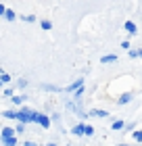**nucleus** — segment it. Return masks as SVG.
<instances>
[{
	"mask_svg": "<svg viewBox=\"0 0 142 146\" xmlns=\"http://www.w3.org/2000/svg\"><path fill=\"white\" fill-rule=\"evenodd\" d=\"M33 113H36V111H29V109L17 111V121H21V123H31V121H33Z\"/></svg>",
	"mask_w": 142,
	"mask_h": 146,
	"instance_id": "1",
	"label": "nucleus"
},
{
	"mask_svg": "<svg viewBox=\"0 0 142 146\" xmlns=\"http://www.w3.org/2000/svg\"><path fill=\"white\" fill-rule=\"evenodd\" d=\"M33 123H40L44 129L50 127V119L46 117V115H40V113H33Z\"/></svg>",
	"mask_w": 142,
	"mask_h": 146,
	"instance_id": "2",
	"label": "nucleus"
},
{
	"mask_svg": "<svg viewBox=\"0 0 142 146\" xmlns=\"http://www.w3.org/2000/svg\"><path fill=\"white\" fill-rule=\"evenodd\" d=\"M82 86H84V79H77V82H73V84H69V86H67V92H77L79 88H82Z\"/></svg>",
	"mask_w": 142,
	"mask_h": 146,
	"instance_id": "3",
	"label": "nucleus"
},
{
	"mask_svg": "<svg viewBox=\"0 0 142 146\" xmlns=\"http://www.w3.org/2000/svg\"><path fill=\"white\" fill-rule=\"evenodd\" d=\"M115 61H117V54H105V56H100V63H105V65L115 63Z\"/></svg>",
	"mask_w": 142,
	"mask_h": 146,
	"instance_id": "4",
	"label": "nucleus"
},
{
	"mask_svg": "<svg viewBox=\"0 0 142 146\" xmlns=\"http://www.w3.org/2000/svg\"><path fill=\"white\" fill-rule=\"evenodd\" d=\"M71 131H73L75 136H82V134H86V125H84V123H79V125H75V127H73Z\"/></svg>",
	"mask_w": 142,
	"mask_h": 146,
	"instance_id": "5",
	"label": "nucleus"
},
{
	"mask_svg": "<svg viewBox=\"0 0 142 146\" xmlns=\"http://www.w3.org/2000/svg\"><path fill=\"white\" fill-rule=\"evenodd\" d=\"M125 31H127V34H136L138 27H136V25H134L132 21H125Z\"/></svg>",
	"mask_w": 142,
	"mask_h": 146,
	"instance_id": "6",
	"label": "nucleus"
},
{
	"mask_svg": "<svg viewBox=\"0 0 142 146\" xmlns=\"http://www.w3.org/2000/svg\"><path fill=\"white\" fill-rule=\"evenodd\" d=\"M130 100H132V94L127 92V94H121V96H119V100H117V102H119V104H127Z\"/></svg>",
	"mask_w": 142,
	"mask_h": 146,
	"instance_id": "7",
	"label": "nucleus"
},
{
	"mask_svg": "<svg viewBox=\"0 0 142 146\" xmlns=\"http://www.w3.org/2000/svg\"><path fill=\"white\" fill-rule=\"evenodd\" d=\"M2 144L4 146H17V138L13 136V138H2Z\"/></svg>",
	"mask_w": 142,
	"mask_h": 146,
	"instance_id": "8",
	"label": "nucleus"
},
{
	"mask_svg": "<svg viewBox=\"0 0 142 146\" xmlns=\"http://www.w3.org/2000/svg\"><path fill=\"white\" fill-rule=\"evenodd\" d=\"M111 127H113V129H123V127H125V123L121 121V119H115V121L111 123Z\"/></svg>",
	"mask_w": 142,
	"mask_h": 146,
	"instance_id": "9",
	"label": "nucleus"
},
{
	"mask_svg": "<svg viewBox=\"0 0 142 146\" xmlns=\"http://www.w3.org/2000/svg\"><path fill=\"white\" fill-rule=\"evenodd\" d=\"M90 115H92V117H107V111H103V109H94V111H90Z\"/></svg>",
	"mask_w": 142,
	"mask_h": 146,
	"instance_id": "10",
	"label": "nucleus"
},
{
	"mask_svg": "<svg viewBox=\"0 0 142 146\" xmlns=\"http://www.w3.org/2000/svg\"><path fill=\"white\" fill-rule=\"evenodd\" d=\"M13 136H15V129H11V127L2 129V138H13Z\"/></svg>",
	"mask_w": 142,
	"mask_h": 146,
	"instance_id": "11",
	"label": "nucleus"
},
{
	"mask_svg": "<svg viewBox=\"0 0 142 146\" xmlns=\"http://www.w3.org/2000/svg\"><path fill=\"white\" fill-rule=\"evenodd\" d=\"M4 19H6V21H15V19H17V15H15L13 11H9V9H6V13H4Z\"/></svg>",
	"mask_w": 142,
	"mask_h": 146,
	"instance_id": "12",
	"label": "nucleus"
},
{
	"mask_svg": "<svg viewBox=\"0 0 142 146\" xmlns=\"http://www.w3.org/2000/svg\"><path fill=\"white\" fill-rule=\"evenodd\" d=\"M4 117L6 119H17V111H4Z\"/></svg>",
	"mask_w": 142,
	"mask_h": 146,
	"instance_id": "13",
	"label": "nucleus"
},
{
	"mask_svg": "<svg viewBox=\"0 0 142 146\" xmlns=\"http://www.w3.org/2000/svg\"><path fill=\"white\" fill-rule=\"evenodd\" d=\"M130 56L132 58H140L142 56V50H130Z\"/></svg>",
	"mask_w": 142,
	"mask_h": 146,
	"instance_id": "14",
	"label": "nucleus"
},
{
	"mask_svg": "<svg viewBox=\"0 0 142 146\" xmlns=\"http://www.w3.org/2000/svg\"><path fill=\"white\" fill-rule=\"evenodd\" d=\"M132 138H134V140H138V142H142V129H140V131H134Z\"/></svg>",
	"mask_w": 142,
	"mask_h": 146,
	"instance_id": "15",
	"label": "nucleus"
},
{
	"mask_svg": "<svg viewBox=\"0 0 142 146\" xmlns=\"http://www.w3.org/2000/svg\"><path fill=\"white\" fill-rule=\"evenodd\" d=\"M40 25H42V29H46V31H48V29L52 27V23H50V21H42Z\"/></svg>",
	"mask_w": 142,
	"mask_h": 146,
	"instance_id": "16",
	"label": "nucleus"
},
{
	"mask_svg": "<svg viewBox=\"0 0 142 146\" xmlns=\"http://www.w3.org/2000/svg\"><path fill=\"white\" fill-rule=\"evenodd\" d=\"M0 79H2V84H9L11 75H9V73H2V75H0Z\"/></svg>",
	"mask_w": 142,
	"mask_h": 146,
	"instance_id": "17",
	"label": "nucleus"
},
{
	"mask_svg": "<svg viewBox=\"0 0 142 146\" xmlns=\"http://www.w3.org/2000/svg\"><path fill=\"white\" fill-rule=\"evenodd\" d=\"M94 134V127L92 125H86V136H92Z\"/></svg>",
	"mask_w": 142,
	"mask_h": 146,
	"instance_id": "18",
	"label": "nucleus"
},
{
	"mask_svg": "<svg viewBox=\"0 0 142 146\" xmlns=\"http://www.w3.org/2000/svg\"><path fill=\"white\" fill-rule=\"evenodd\" d=\"M23 21H27V23H33V21H36V19H33L31 15H25V17H23Z\"/></svg>",
	"mask_w": 142,
	"mask_h": 146,
	"instance_id": "19",
	"label": "nucleus"
},
{
	"mask_svg": "<svg viewBox=\"0 0 142 146\" xmlns=\"http://www.w3.org/2000/svg\"><path fill=\"white\" fill-rule=\"evenodd\" d=\"M21 100H23L21 96H15V98H13V102H15V104H21Z\"/></svg>",
	"mask_w": 142,
	"mask_h": 146,
	"instance_id": "20",
	"label": "nucleus"
},
{
	"mask_svg": "<svg viewBox=\"0 0 142 146\" xmlns=\"http://www.w3.org/2000/svg\"><path fill=\"white\" fill-rule=\"evenodd\" d=\"M25 146H36V142H25Z\"/></svg>",
	"mask_w": 142,
	"mask_h": 146,
	"instance_id": "21",
	"label": "nucleus"
},
{
	"mask_svg": "<svg viewBox=\"0 0 142 146\" xmlns=\"http://www.w3.org/2000/svg\"><path fill=\"white\" fill-rule=\"evenodd\" d=\"M117 146H130V144H117Z\"/></svg>",
	"mask_w": 142,
	"mask_h": 146,
	"instance_id": "22",
	"label": "nucleus"
},
{
	"mask_svg": "<svg viewBox=\"0 0 142 146\" xmlns=\"http://www.w3.org/2000/svg\"><path fill=\"white\" fill-rule=\"evenodd\" d=\"M48 146H57V144H48Z\"/></svg>",
	"mask_w": 142,
	"mask_h": 146,
	"instance_id": "23",
	"label": "nucleus"
}]
</instances>
